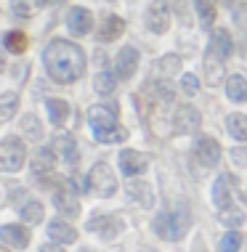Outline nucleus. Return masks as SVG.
<instances>
[{
  "instance_id": "obj_1",
  "label": "nucleus",
  "mask_w": 247,
  "mask_h": 252,
  "mask_svg": "<svg viewBox=\"0 0 247 252\" xmlns=\"http://www.w3.org/2000/svg\"><path fill=\"white\" fill-rule=\"evenodd\" d=\"M43 64L51 80L56 83H74L85 74V53L70 40H51L43 51Z\"/></svg>"
},
{
  "instance_id": "obj_2",
  "label": "nucleus",
  "mask_w": 247,
  "mask_h": 252,
  "mask_svg": "<svg viewBox=\"0 0 247 252\" xmlns=\"http://www.w3.org/2000/svg\"><path fill=\"white\" fill-rule=\"evenodd\" d=\"M189 226H191V215L183 207L170 210V213H160L154 218V231L162 236V239H170V242L181 239V236L189 231Z\"/></svg>"
},
{
  "instance_id": "obj_3",
  "label": "nucleus",
  "mask_w": 247,
  "mask_h": 252,
  "mask_svg": "<svg viewBox=\"0 0 247 252\" xmlns=\"http://www.w3.org/2000/svg\"><path fill=\"white\" fill-rule=\"evenodd\" d=\"M24 159H27V149L22 141L16 135L3 138V144H0V170L3 173H16L24 165Z\"/></svg>"
},
{
  "instance_id": "obj_4",
  "label": "nucleus",
  "mask_w": 247,
  "mask_h": 252,
  "mask_svg": "<svg viewBox=\"0 0 247 252\" xmlns=\"http://www.w3.org/2000/svg\"><path fill=\"white\" fill-rule=\"evenodd\" d=\"M88 181H91V191L96 196H112L114 191H117V178H114L112 167H109L106 162H96V165L91 167Z\"/></svg>"
},
{
  "instance_id": "obj_5",
  "label": "nucleus",
  "mask_w": 247,
  "mask_h": 252,
  "mask_svg": "<svg viewBox=\"0 0 247 252\" xmlns=\"http://www.w3.org/2000/svg\"><path fill=\"white\" fill-rule=\"evenodd\" d=\"M146 27L154 32V35H162L168 32L170 27V8H168V0H154L146 11Z\"/></svg>"
},
{
  "instance_id": "obj_6",
  "label": "nucleus",
  "mask_w": 247,
  "mask_h": 252,
  "mask_svg": "<svg viewBox=\"0 0 247 252\" xmlns=\"http://www.w3.org/2000/svg\"><path fill=\"white\" fill-rule=\"evenodd\" d=\"M53 204H56V210L61 215H67V218H77L80 215V202H77V196H74L70 183H64V186L56 189V194H53Z\"/></svg>"
},
{
  "instance_id": "obj_7",
  "label": "nucleus",
  "mask_w": 247,
  "mask_h": 252,
  "mask_svg": "<svg viewBox=\"0 0 247 252\" xmlns=\"http://www.w3.org/2000/svg\"><path fill=\"white\" fill-rule=\"evenodd\" d=\"M202 125V117L194 106H178L176 117H173V127L176 133H197Z\"/></svg>"
},
{
  "instance_id": "obj_8",
  "label": "nucleus",
  "mask_w": 247,
  "mask_h": 252,
  "mask_svg": "<svg viewBox=\"0 0 247 252\" xmlns=\"http://www.w3.org/2000/svg\"><path fill=\"white\" fill-rule=\"evenodd\" d=\"M88 125L93 130H104V127L117 125V106H104V104H96L88 109Z\"/></svg>"
},
{
  "instance_id": "obj_9",
  "label": "nucleus",
  "mask_w": 247,
  "mask_h": 252,
  "mask_svg": "<svg viewBox=\"0 0 247 252\" xmlns=\"http://www.w3.org/2000/svg\"><path fill=\"white\" fill-rule=\"evenodd\" d=\"M88 231L99 234L101 239H114L122 231V220L117 215H99V218H93V220H88Z\"/></svg>"
},
{
  "instance_id": "obj_10",
  "label": "nucleus",
  "mask_w": 247,
  "mask_h": 252,
  "mask_svg": "<svg viewBox=\"0 0 247 252\" xmlns=\"http://www.w3.org/2000/svg\"><path fill=\"white\" fill-rule=\"evenodd\" d=\"M194 152H197V159H200L202 165H208V167L218 165V159H221V146H218V141L210 138V135H202V138H197Z\"/></svg>"
},
{
  "instance_id": "obj_11",
  "label": "nucleus",
  "mask_w": 247,
  "mask_h": 252,
  "mask_svg": "<svg viewBox=\"0 0 247 252\" xmlns=\"http://www.w3.org/2000/svg\"><path fill=\"white\" fill-rule=\"evenodd\" d=\"M120 167L125 175H141L149 167V159L141 152H136V149H128V152L120 154Z\"/></svg>"
},
{
  "instance_id": "obj_12",
  "label": "nucleus",
  "mask_w": 247,
  "mask_h": 252,
  "mask_svg": "<svg viewBox=\"0 0 247 252\" xmlns=\"http://www.w3.org/2000/svg\"><path fill=\"white\" fill-rule=\"evenodd\" d=\"M67 24H70V32L72 35H88L91 32V27H93V16H91V11H85V8H72L70 11V16H67Z\"/></svg>"
},
{
  "instance_id": "obj_13",
  "label": "nucleus",
  "mask_w": 247,
  "mask_h": 252,
  "mask_svg": "<svg viewBox=\"0 0 247 252\" xmlns=\"http://www.w3.org/2000/svg\"><path fill=\"white\" fill-rule=\"evenodd\" d=\"M117 77H122V80H130L136 74V66H139V51L136 48H122L120 53H117Z\"/></svg>"
},
{
  "instance_id": "obj_14",
  "label": "nucleus",
  "mask_w": 247,
  "mask_h": 252,
  "mask_svg": "<svg viewBox=\"0 0 247 252\" xmlns=\"http://www.w3.org/2000/svg\"><path fill=\"white\" fill-rule=\"evenodd\" d=\"M0 239L8 244V247L24 250L27 244H30V231L22 228V226H13V223H8V226L0 228Z\"/></svg>"
},
{
  "instance_id": "obj_15",
  "label": "nucleus",
  "mask_w": 247,
  "mask_h": 252,
  "mask_svg": "<svg viewBox=\"0 0 247 252\" xmlns=\"http://www.w3.org/2000/svg\"><path fill=\"white\" fill-rule=\"evenodd\" d=\"M53 152H59V157L64 162H70V165H74V162L80 159V154H77V146H74V138L70 133H61L53 138Z\"/></svg>"
},
{
  "instance_id": "obj_16",
  "label": "nucleus",
  "mask_w": 247,
  "mask_h": 252,
  "mask_svg": "<svg viewBox=\"0 0 247 252\" xmlns=\"http://www.w3.org/2000/svg\"><path fill=\"white\" fill-rule=\"evenodd\" d=\"M231 45H234V43H231V37H229V32H226V30H215V32H212V37H210V53L215 59H229L231 51H234Z\"/></svg>"
},
{
  "instance_id": "obj_17",
  "label": "nucleus",
  "mask_w": 247,
  "mask_h": 252,
  "mask_svg": "<svg viewBox=\"0 0 247 252\" xmlns=\"http://www.w3.org/2000/svg\"><path fill=\"white\" fill-rule=\"evenodd\" d=\"M48 236H51L53 242H59V244H72L74 239H77V231L64 220H53V223H48Z\"/></svg>"
},
{
  "instance_id": "obj_18",
  "label": "nucleus",
  "mask_w": 247,
  "mask_h": 252,
  "mask_svg": "<svg viewBox=\"0 0 247 252\" xmlns=\"http://www.w3.org/2000/svg\"><path fill=\"white\" fill-rule=\"evenodd\" d=\"M122 32H125V22H122L120 16H106L104 24H101V30H99V40L101 43H112V40H117Z\"/></svg>"
},
{
  "instance_id": "obj_19",
  "label": "nucleus",
  "mask_w": 247,
  "mask_h": 252,
  "mask_svg": "<svg viewBox=\"0 0 247 252\" xmlns=\"http://www.w3.org/2000/svg\"><path fill=\"white\" fill-rule=\"evenodd\" d=\"M212 204L218 210L231 204V186H229V175H218V181L212 183Z\"/></svg>"
},
{
  "instance_id": "obj_20",
  "label": "nucleus",
  "mask_w": 247,
  "mask_h": 252,
  "mask_svg": "<svg viewBox=\"0 0 247 252\" xmlns=\"http://www.w3.org/2000/svg\"><path fill=\"white\" fill-rule=\"evenodd\" d=\"M226 96L231 101H237V104H245L247 101V80L242 74H231V77L226 80Z\"/></svg>"
},
{
  "instance_id": "obj_21",
  "label": "nucleus",
  "mask_w": 247,
  "mask_h": 252,
  "mask_svg": "<svg viewBox=\"0 0 247 252\" xmlns=\"http://www.w3.org/2000/svg\"><path fill=\"white\" fill-rule=\"evenodd\" d=\"M45 109H48V117H51L53 125H64V122L70 120V104L61 101V98H48Z\"/></svg>"
},
{
  "instance_id": "obj_22",
  "label": "nucleus",
  "mask_w": 247,
  "mask_h": 252,
  "mask_svg": "<svg viewBox=\"0 0 247 252\" xmlns=\"http://www.w3.org/2000/svg\"><path fill=\"white\" fill-rule=\"evenodd\" d=\"M128 196H130V199H136L139 204H143V207H152V204H154V196H152L149 183H141V181L128 183Z\"/></svg>"
},
{
  "instance_id": "obj_23",
  "label": "nucleus",
  "mask_w": 247,
  "mask_h": 252,
  "mask_svg": "<svg viewBox=\"0 0 247 252\" xmlns=\"http://www.w3.org/2000/svg\"><path fill=\"white\" fill-rule=\"evenodd\" d=\"M93 138L99 144H120V141L128 138V130L120 125H112V127H104V130H93Z\"/></svg>"
},
{
  "instance_id": "obj_24",
  "label": "nucleus",
  "mask_w": 247,
  "mask_h": 252,
  "mask_svg": "<svg viewBox=\"0 0 247 252\" xmlns=\"http://www.w3.org/2000/svg\"><path fill=\"white\" fill-rule=\"evenodd\" d=\"M226 127H229V135L237 141H247V117L245 114H231L226 120Z\"/></svg>"
},
{
  "instance_id": "obj_25",
  "label": "nucleus",
  "mask_w": 247,
  "mask_h": 252,
  "mask_svg": "<svg viewBox=\"0 0 247 252\" xmlns=\"http://www.w3.org/2000/svg\"><path fill=\"white\" fill-rule=\"evenodd\" d=\"M32 173H35V175H48V173H53V154H51V149H43V152H37V157L32 159Z\"/></svg>"
},
{
  "instance_id": "obj_26",
  "label": "nucleus",
  "mask_w": 247,
  "mask_h": 252,
  "mask_svg": "<svg viewBox=\"0 0 247 252\" xmlns=\"http://www.w3.org/2000/svg\"><path fill=\"white\" fill-rule=\"evenodd\" d=\"M218 220H221L223 226H242V223H245V213L239 207H234V204H229V207L218 210Z\"/></svg>"
},
{
  "instance_id": "obj_27",
  "label": "nucleus",
  "mask_w": 247,
  "mask_h": 252,
  "mask_svg": "<svg viewBox=\"0 0 247 252\" xmlns=\"http://www.w3.org/2000/svg\"><path fill=\"white\" fill-rule=\"evenodd\" d=\"M16 106H19L16 93H3L0 96V122H8L13 117V112H16Z\"/></svg>"
},
{
  "instance_id": "obj_28",
  "label": "nucleus",
  "mask_w": 247,
  "mask_h": 252,
  "mask_svg": "<svg viewBox=\"0 0 247 252\" xmlns=\"http://www.w3.org/2000/svg\"><path fill=\"white\" fill-rule=\"evenodd\" d=\"M43 204L40 202H27L24 207H22V220L24 223H30V226H35V223L43 220Z\"/></svg>"
},
{
  "instance_id": "obj_29",
  "label": "nucleus",
  "mask_w": 247,
  "mask_h": 252,
  "mask_svg": "<svg viewBox=\"0 0 247 252\" xmlns=\"http://www.w3.org/2000/svg\"><path fill=\"white\" fill-rule=\"evenodd\" d=\"M3 45L8 53H22L27 48V37L22 35V32H5L3 35Z\"/></svg>"
},
{
  "instance_id": "obj_30",
  "label": "nucleus",
  "mask_w": 247,
  "mask_h": 252,
  "mask_svg": "<svg viewBox=\"0 0 247 252\" xmlns=\"http://www.w3.org/2000/svg\"><path fill=\"white\" fill-rule=\"evenodd\" d=\"M194 8H197V13H200L202 24L212 27V22H215V5H212L210 0H194Z\"/></svg>"
},
{
  "instance_id": "obj_31",
  "label": "nucleus",
  "mask_w": 247,
  "mask_h": 252,
  "mask_svg": "<svg viewBox=\"0 0 247 252\" xmlns=\"http://www.w3.org/2000/svg\"><path fill=\"white\" fill-rule=\"evenodd\" d=\"M239 247H242V234L239 231H229L221 239V244H218L221 252H239Z\"/></svg>"
},
{
  "instance_id": "obj_32",
  "label": "nucleus",
  "mask_w": 247,
  "mask_h": 252,
  "mask_svg": "<svg viewBox=\"0 0 247 252\" xmlns=\"http://www.w3.org/2000/svg\"><path fill=\"white\" fill-rule=\"evenodd\" d=\"M93 88H96L99 93H104V96H106V93H112V91H114V77H112L109 72H101V74H96V80H93Z\"/></svg>"
},
{
  "instance_id": "obj_33",
  "label": "nucleus",
  "mask_w": 247,
  "mask_h": 252,
  "mask_svg": "<svg viewBox=\"0 0 247 252\" xmlns=\"http://www.w3.org/2000/svg\"><path fill=\"white\" fill-rule=\"evenodd\" d=\"M146 88H149V91H152V93H154V96L160 98V101H173V96H176V93H173V88H170L168 83H152V85L146 83Z\"/></svg>"
},
{
  "instance_id": "obj_34",
  "label": "nucleus",
  "mask_w": 247,
  "mask_h": 252,
  "mask_svg": "<svg viewBox=\"0 0 247 252\" xmlns=\"http://www.w3.org/2000/svg\"><path fill=\"white\" fill-rule=\"evenodd\" d=\"M205 69H208V80H210V83H218V80H221V64L212 61V53H208V59H205Z\"/></svg>"
},
{
  "instance_id": "obj_35",
  "label": "nucleus",
  "mask_w": 247,
  "mask_h": 252,
  "mask_svg": "<svg viewBox=\"0 0 247 252\" xmlns=\"http://www.w3.org/2000/svg\"><path fill=\"white\" fill-rule=\"evenodd\" d=\"M178 66H181V59L178 56H165L160 61V74H176Z\"/></svg>"
},
{
  "instance_id": "obj_36",
  "label": "nucleus",
  "mask_w": 247,
  "mask_h": 252,
  "mask_svg": "<svg viewBox=\"0 0 247 252\" xmlns=\"http://www.w3.org/2000/svg\"><path fill=\"white\" fill-rule=\"evenodd\" d=\"M181 88H183V93L194 96V93L200 91V80H197L194 74H183V77H181Z\"/></svg>"
},
{
  "instance_id": "obj_37",
  "label": "nucleus",
  "mask_w": 247,
  "mask_h": 252,
  "mask_svg": "<svg viewBox=\"0 0 247 252\" xmlns=\"http://www.w3.org/2000/svg\"><path fill=\"white\" fill-rule=\"evenodd\" d=\"M22 125H24V130H27V135H30L32 141H37V138H40V125H37V120H35V117H24V120H22Z\"/></svg>"
},
{
  "instance_id": "obj_38",
  "label": "nucleus",
  "mask_w": 247,
  "mask_h": 252,
  "mask_svg": "<svg viewBox=\"0 0 247 252\" xmlns=\"http://www.w3.org/2000/svg\"><path fill=\"white\" fill-rule=\"evenodd\" d=\"M231 159H234V165H247V149L245 146H237V149H231Z\"/></svg>"
},
{
  "instance_id": "obj_39",
  "label": "nucleus",
  "mask_w": 247,
  "mask_h": 252,
  "mask_svg": "<svg viewBox=\"0 0 247 252\" xmlns=\"http://www.w3.org/2000/svg\"><path fill=\"white\" fill-rule=\"evenodd\" d=\"M40 252H64V250H61V247H56V244H45V247L40 250Z\"/></svg>"
},
{
  "instance_id": "obj_40",
  "label": "nucleus",
  "mask_w": 247,
  "mask_h": 252,
  "mask_svg": "<svg viewBox=\"0 0 247 252\" xmlns=\"http://www.w3.org/2000/svg\"><path fill=\"white\" fill-rule=\"evenodd\" d=\"M82 252H88V250H82Z\"/></svg>"
}]
</instances>
